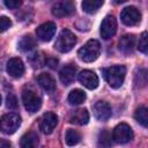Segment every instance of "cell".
<instances>
[{
    "label": "cell",
    "instance_id": "1",
    "mask_svg": "<svg viewBox=\"0 0 148 148\" xmlns=\"http://www.w3.org/2000/svg\"><path fill=\"white\" fill-rule=\"evenodd\" d=\"M103 74L109 86L111 88L117 89V88H120L124 83L125 75H126V68L123 65H114V66L103 69Z\"/></svg>",
    "mask_w": 148,
    "mask_h": 148
},
{
    "label": "cell",
    "instance_id": "2",
    "mask_svg": "<svg viewBox=\"0 0 148 148\" xmlns=\"http://www.w3.org/2000/svg\"><path fill=\"white\" fill-rule=\"evenodd\" d=\"M101 53V45L99 42L96 39H90L88 40L79 51L77 56L80 60L84 62H92L95 61Z\"/></svg>",
    "mask_w": 148,
    "mask_h": 148
},
{
    "label": "cell",
    "instance_id": "3",
    "mask_svg": "<svg viewBox=\"0 0 148 148\" xmlns=\"http://www.w3.org/2000/svg\"><path fill=\"white\" fill-rule=\"evenodd\" d=\"M22 102L27 111L34 113L37 112L42 106L40 96L31 88H25L22 91Z\"/></svg>",
    "mask_w": 148,
    "mask_h": 148
},
{
    "label": "cell",
    "instance_id": "4",
    "mask_svg": "<svg viewBox=\"0 0 148 148\" xmlns=\"http://www.w3.org/2000/svg\"><path fill=\"white\" fill-rule=\"evenodd\" d=\"M76 44V36L68 29H64L61 30V32L59 34L56 43H54V47L59 51V52H68L71 51L74 45Z\"/></svg>",
    "mask_w": 148,
    "mask_h": 148
},
{
    "label": "cell",
    "instance_id": "5",
    "mask_svg": "<svg viewBox=\"0 0 148 148\" xmlns=\"http://www.w3.org/2000/svg\"><path fill=\"white\" fill-rule=\"evenodd\" d=\"M21 125V117L17 113L9 112L1 117V131L5 134H13Z\"/></svg>",
    "mask_w": 148,
    "mask_h": 148
},
{
    "label": "cell",
    "instance_id": "6",
    "mask_svg": "<svg viewBox=\"0 0 148 148\" xmlns=\"http://www.w3.org/2000/svg\"><path fill=\"white\" fill-rule=\"evenodd\" d=\"M75 12V3L73 0H60L52 7V14L56 17L71 16Z\"/></svg>",
    "mask_w": 148,
    "mask_h": 148
},
{
    "label": "cell",
    "instance_id": "7",
    "mask_svg": "<svg viewBox=\"0 0 148 148\" xmlns=\"http://www.w3.org/2000/svg\"><path fill=\"white\" fill-rule=\"evenodd\" d=\"M112 139L117 143L130 142L133 139V131L127 124L121 123V124H119L114 127V130L112 132Z\"/></svg>",
    "mask_w": 148,
    "mask_h": 148
},
{
    "label": "cell",
    "instance_id": "8",
    "mask_svg": "<svg viewBox=\"0 0 148 148\" xmlns=\"http://www.w3.org/2000/svg\"><path fill=\"white\" fill-rule=\"evenodd\" d=\"M121 22L126 25H136L141 21V13L133 6L126 7L120 13Z\"/></svg>",
    "mask_w": 148,
    "mask_h": 148
},
{
    "label": "cell",
    "instance_id": "9",
    "mask_svg": "<svg viewBox=\"0 0 148 148\" xmlns=\"http://www.w3.org/2000/svg\"><path fill=\"white\" fill-rule=\"evenodd\" d=\"M58 124V117L53 112H46L42 116L39 121V128L44 134H50L53 132Z\"/></svg>",
    "mask_w": 148,
    "mask_h": 148
},
{
    "label": "cell",
    "instance_id": "10",
    "mask_svg": "<svg viewBox=\"0 0 148 148\" xmlns=\"http://www.w3.org/2000/svg\"><path fill=\"white\" fill-rule=\"evenodd\" d=\"M101 36L104 39H109L111 38L116 31H117V21L112 15H108L104 17V20L102 21L101 24Z\"/></svg>",
    "mask_w": 148,
    "mask_h": 148
},
{
    "label": "cell",
    "instance_id": "11",
    "mask_svg": "<svg viewBox=\"0 0 148 148\" xmlns=\"http://www.w3.org/2000/svg\"><path fill=\"white\" fill-rule=\"evenodd\" d=\"M56 30H57V25L54 22H46V23L40 24L36 29V35L40 40L50 42L52 39V37L54 36Z\"/></svg>",
    "mask_w": 148,
    "mask_h": 148
},
{
    "label": "cell",
    "instance_id": "12",
    "mask_svg": "<svg viewBox=\"0 0 148 148\" xmlns=\"http://www.w3.org/2000/svg\"><path fill=\"white\" fill-rule=\"evenodd\" d=\"M77 79H79L80 83L88 89H95L98 86V77L92 71H89V69L82 71L77 75Z\"/></svg>",
    "mask_w": 148,
    "mask_h": 148
},
{
    "label": "cell",
    "instance_id": "13",
    "mask_svg": "<svg viewBox=\"0 0 148 148\" xmlns=\"http://www.w3.org/2000/svg\"><path fill=\"white\" fill-rule=\"evenodd\" d=\"M94 114L96 117V119L101 120V121H105L111 117V106L109 105V103L104 102V101H98L95 103L94 108Z\"/></svg>",
    "mask_w": 148,
    "mask_h": 148
},
{
    "label": "cell",
    "instance_id": "14",
    "mask_svg": "<svg viewBox=\"0 0 148 148\" xmlns=\"http://www.w3.org/2000/svg\"><path fill=\"white\" fill-rule=\"evenodd\" d=\"M7 73L13 77H21L24 73V65L20 58H10L7 62Z\"/></svg>",
    "mask_w": 148,
    "mask_h": 148
},
{
    "label": "cell",
    "instance_id": "15",
    "mask_svg": "<svg viewBox=\"0 0 148 148\" xmlns=\"http://www.w3.org/2000/svg\"><path fill=\"white\" fill-rule=\"evenodd\" d=\"M75 75H76V67L71 64L64 66L59 72V79L64 86H69L71 83H73V81L75 80Z\"/></svg>",
    "mask_w": 148,
    "mask_h": 148
},
{
    "label": "cell",
    "instance_id": "16",
    "mask_svg": "<svg viewBox=\"0 0 148 148\" xmlns=\"http://www.w3.org/2000/svg\"><path fill=\"white\" fill-rule=\"evenodd\" d=\"M37 82L38 84L49 94H52L56 89H57V84H56V80L47 73H40L37 76Z\"/></svg>",
    "mask_w": 148,
    "mask_h": 148
},
{
    "label": "cell",
    "instance_id": "17",
    "mask_svg": "<svg viewBox=\"0 0 148 148\" xmlns=\"http://www.w3.org/2000/svg\"><path fill=\"white\" fill-rule=\"evenodd\" d=\"M89 121V112L87 109H76L69 114V123L75 125H86Z\"/></svg>",
    "mask_w": 148,
    "mask_h": 148
},
{
    "label": "cell",
    "instance_id": "18",
    "mask_svg": "<svg viewBox=\"0 0 148 148\" xmlns=\"http://www.w3.org/2000/svg\"><path fill=\"white\" fill-rule=\"evenodd\" d=\"M135 46V36L134 35H124L118 42V49L123 53H131Z\"/></svg>",
    "mask_w": 148,
    "mask_h": 148
},
{
    "label": "cell",
    "instance_id": "19",
    "mask_svg": "<svg viewBox=\"0 0 148 148\" xmlns=\"http://www.w3.org/2000/svg\"><path fill=\"white\" fill-rule=\"evenodd\" d=\"M20 145L22 148H34L38 145V135L35 132H28L25 133L20 141Z\"/></svg>",
    "mask_w": 148,
    "mask_h": 148
},
{
    "label": "cell",
    "instance_id": "20",
    "mask_svg": "<svg viewBox=\"0 0 148 148\" xmlns=\"http://www.w3.org/2000/svg\"><path fill=\"white\" fill-rule=\"evenodd\" d=\"M86 101V94L81 89H74L68 95V102L72 105H80Z\"/></svg>",
    "mask_w": 148,
    "mask_h": 148
},
{
    "label": "cell",
    "instance_id": "21",
    "mask_svg": "<svg viewBox=\"0 0 148 148\" xmlns=\"http://www.w3.org/2000/svg\"><path fill=\"white\" fill-rule=\"evenodd\" d=\"M36 46V40L34 39V37H31L30 35L28 36H23L20 42H18V49L22 52H29L31 50H34Z\"/></svg>",
    "mask_w": 148,
    "mask_h": 148
},
{
    "label": "cell",
    "instance_id": "22",
    "mask_svg": "<svg viewBox=\"0 0 148 148\" xmlns=\"http://www.w3.org/2000/svg\"><path fill=\"white\" fill-rule=\"evenodd\" d=\"M103 2H104L103 0H83L82 9L88 14H92L97 12V9L103 5Z\"/></svg>",
    "mask_w": 148,
    "mask_h": 148
},
{
    "label": "cell",
    "instance_id": "23",
    "mask_svg": "<svg viewBox=\"0 0 148 148\" xmlns=\"http://www.w3.org/2000/svg\"><path fill=\"white\" fill-rule=\"evenodd\" d=\"M134 118L141 126L148 127V108L141 106V108L136 109L135 113H134Z\"/></svg>",
    "mask_w": 148,
    "mask_h": 148
},
{
    "label": "cell",
    "instance_id": "24",
    "mask_svg": "<svg viewBox=\"0 0 148 148\" xmlns=\"http://www.w3.org/2000/svg\"><path fill=\"white\" fill-rule=\"evenodd\" d=\"M80 139H81V135L79 132H76L75 130H67L66 135H65V141L68 146H74L79 143Z\"/></svg>",
    "mask_w": 148,
    "mask_h": 148
},
{
    "label": "cell",
    "instance_id": "25",
    "mask_svg": "<svg viewBox=\"0 0 148 148\" xmlns=\"http://www.w3.org/2000/svg\"><path fill=\"white\" fill-rule=\"evenodd\" d=\"M138 50L141 53L148 54V32H142L139 37V42H138Z\"/></svg>",
    "mask_w": 148,
    "mask_h": 148
},
{
    "label": "cell",
    "instance_id": "26",
    "mask_svg": "<svg viewBox=\"0 0 148 148\" xmlns=\"http://www.w3.org/2000/svg\"><path fill=\"white\" fill-rule=\"evenodd\" d=\"M6 105L9 110H15L17 109L18 106V103H17V98L14 94H8L7 95V98H6Z\"/></svg>",
    "mask_w": 148,
    "mask_h": 148
},
{
    "label": "cell",
    "instance_id": "27",
    "mask_svg": "<svg viewBox=\"0 0 148 148\" xmlns=\"http://www.w3.org/2000/svg\"><path fill=\"white\" fill-rule=\"evenodd\" d=\"M30 64H31V66H32L34 68H38V67L43 66L44 59H43V57L40 56V53H35V54H32L31 58H30Z\"/></svg>",
    "mask_w": 148,
    "mask_h": 148
},
{
    "label": "cell",
    "instance_id": "28",
    "mask_svg": "<svg viewBox=\"0 0 148 148\" xmlns=\"http://www.w3.org/2000/svg\"><path fill=\"white\" fill-rule=\"evenodd\" d=\"M98 143H99L101 146H111V145H112V141H111V135L109 134V132L103 131V132L99 134V140H98Z\"/></svg>",
    "mask_w": 148,
    "mask_h": 148
},
{
    "label": "cell",
    "instance_id": "29",
    "mask_svg": "<svg viewBox=\"0 0 148 148\" xmlns=\"http://www.w3.org/2000/svg\"><path fill=\"white\" fill-rule=\"evenodd\" d=\"M3 2H5V5H6L7 8H9V9H16V8H18L22 5L23 0H3Z\"/></svg>",
    "mask_w": 148,
    "mask_h": 148
},
{
    "label": "cell",
    "instance_id": "30",
    "mask_svg": "<svg viewBox=\"0 0 148 148\" xmlns=\"http://www.w3.org/2000/svg\"><path fill=\"white\" fill-rule=\"evenodd\" d=\"M10 25H12V21H10L8 17H6V16H1V18H0V27H1V31H2V32H3V31H6Z\"/></svg>",
    "mask_w": 148,
    "mask_h": 148
},
{
    "label": "cell",
    "instance_id": "31",
    "mask_svg": "<svg viewBox=\"0 0 148 148\" xmlns=\"http://www.w3.org/2000/svg\"><path fill=\"white\" fill-rule=\"evenodd\" d=\"M46 65L49 66V67H51V68H56L57 67V65H58V60L56 59V58H49V59H46Z\"/></svg>",
    "mask_w": 148,
    "mask_h": 148
},
{
    "label": "cell",
    "instance_id": "32",
    "mask_svg": "<svg viewBox=\"0 0 148 148\" xmlns=\"http://www.w3.org/2000/svg\"><path fill=\"white\" fill-rule=\"evenodd\" d=\"M0 147H1V148H5V147L9 148V147H10V143H9V142H6V141L2 140V141L0 142Z\"/></svg>",
    "mask_w": 148,
    "mask_h": 148
},
{
    "label": "cell",
    "instance_id": "33",
    "mask_svg": "<svg viewBox=\"0 0 148 148\" xmlns=\"http://www.w3.org/2000/svg\"><path fill=\"white\" fill-rule=\"evenodd\" d=\"M116 3H123V2H125V1H127V0H113Z\"/></svg>",
    "mask_w": 148,
    "mask_h": 148
}]
</instances>
